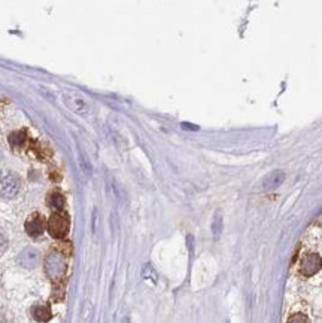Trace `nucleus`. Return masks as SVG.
<instances>
[{"label": "nucleus", "instance_id": "obj_1", "mask_svg": "<svg viewBox=\"0 0 322 323\" xmlns=\"http://www.w3.org/2000/svg\"><path fill=\"white\" fill-rule=\"evenodd\" d=\"M21 191V179L12 171L0 174V197L3 200H14Z\"/></svg>", "mask_w": 322, "mask_h": 323}, {"label": "nucleus", "instance_id": "obj_2", "mask_svg": "<svg viewBox=\"0 0 322 323\" xmlns=\"http://www.w3.org/2000/svg\"><path fill=\"white\" fill-rule=\"evenodd\" d=\"M66 271H67V262H66V258L61 254L52 252L47 256V259H45V273L52 281L61 280L63 276L66 274Z\"/></svg>", "mask_w": 322, "mask_h": 323}, {"label": "nucleus", "instance_id": "obj_3", "mask_svg": "<svg viewBox=\"0 0 322 323\" xmlns=\"http://www.w3.org/2000/svg\"><path fill=\"white\" fill-rule=\"evenodd\" d=\"M70 228V221L69 216L64 211H57L48 221V232L54 237V238H63L67 235Z\"/></svg>", "mask_w": 322, "mask_h": 323}, {"label": "nucleus", "instance_id": "obj_4", "mask_svg": "<svg viewBox=\"0 0 322 323\" xmlns=\"http://www.w3.org/2000/svg\"><path fill=\"white\" fill-rule=\"evenodd\" d=\"M63 100L66 103V106L69 109H72L74 112H76L78 115H88L90 114V104L88 101L78 92H74V91H64L63 92Z\"/></svg>", "mask_w": 322, "mask_h": 323}, {"label": "nucleus", "instance_id": "obj_5", "mask_svg": "<svg viewBox=\"0 0 322 323\" xmlns=\"http://www.w3.org/2000/svg\"><path fill=\"white\" fill-rule=\"evenodd\" d=\"M322 268V258L318 254H307L301 258L300 273L306 277L315 276Z\"/></svg>", "mask_w": 322, "mask_h": 323}, {"label": "nucleus", "instance_id": "obj_6", "mask_svg": "<svg viewBox=\"0 0 322 323\" xmlns=\"http://www.w3.org/2000/svg\"><path fill=\"white\" fill-rule=\"evenodd\" d=\"M17 262H18V265H21L25 270H31L34 267H38V264L41 262L39 250L34 249V247H25L23 252L18 255Z\"/></svg>", "mask_w": 322, "mask_h": 323}, {"label": "nucleus", "instance_id": "obj_7", "mask_svg": "<svg viewBox=\"0 0 322 323\" xmlns=\"http://www.w3.org/2000/svg\"><path fill=\"white\" fill-rule=\"evenodd\" d=\"M45 230V221L39 213H34L25 222V231L30 237H41Z\"/></svg>", "mask_w": 322, "mask_h": 323}, {"label": "nucleus", "instance_id": "obj_8", "mask_svg": "<svg viewBox=\"0 0 322 323\" xmlns=\"http://www.w3.org/2000/svg\"><path fill=\"white\" fill-rule=\"evenodd\" d=\"M283 181H285V173L283 171H280V170L279 171H273L263 181V188H264V191L274 189L279 185H282Z\"/></svg>", "mask_w": 322, "mask_h": 323}, {"label": "nucleus", "instance_id": "obj_9", "mask_svg": "<svg viewBox=\"0 0 322 323\" xmlns=\"http://www.w3.org/2000/svg\"><path fill=\"white\" fill-rule=\"evenodd\" d=\"M31 314H33V317L36 320H39V322H45V320L51 319V311L45 305H36V307H33L31 308Z\"/></svg>", "mask_w": 322, "mask_h": 323}, {"label": "nucleus", "instance_id": "obj_10", "mask_svg": "<svg viewBox=\"0 0 322 323\" xmlns=\"http://www.w3.org/2000/svg\"><path fill=\"white\" fill-rule=\"evenodd\" d=\"M25 133L24 131H15L9 136V143L14 148H21L25 143Z\"/></svg>", "mask_w": 322, "mask_h": 323}, {"label": "nucleus", "instance_id": "obj_11", "mask_svg": "<svg viewBox=\"0 0 322 323\" xmlns=\"http://www.w3.org/2000/svg\"><path fill=\"white\" fill-rule=\"evenodd\" d=\"M50 203H51V206H52L54 208H63L66 201H64V197H63L61 194L54 192V194L51 195V198H50Z\"/></svg>", "mask_w": 322, "mask_h": 323}, {"label": "nucleus", "instance_id": "obj_12", "mask_svg": "<svg viewBox=\"0 0 322 323\" xmlns=\"http://www.w3.org/2000/svg\"><path fill=\"white\" fill-rule=\"evenodd\" d=\"M290 322H307V317H304L303 314H296V317H291Z\"/></svg>", "mask_w": 322, "mask_h": 323}, {"label": "nucleus", "instance_id": "obj_13", "mask_svg": "<svg viewBox=\"0 0 322 323\" xmlns=\"http://www.w3.org/2000/svg\"><path fill=\"white\" fill-rule=\"evenodd\" d=\"M5 247H6V238L3 234H0V252H2Z\"/></svg>", "mask_w": 322, "mask_h": 323}, {"label": "nucleus", "instance_id": "obj_14", "mask_svg": "<svg viewBox=\"0 0 322 323\" xmlns=\"http://www.w3.org/2000/svg\"><path fill=\"white\" fill-rule=\"evenodd\" d=\"M0 161H2V154H0Z\"/></svg>", "mask_w": 322, "mask_h": 323}, {"label": "nucleus", "instance_id": "obj_15", "mask_svg": "<svg viewBox=\"0 0 322 323\" xmlns=\"http://www.w3.org/2000/svg\"><path fill=\"white\" fill-rule=\"evenodd\" d=\"M0 280H2V277H0Z\"/></svg>", "mask_w": 322, "mask_h": 323}]
</instances>
